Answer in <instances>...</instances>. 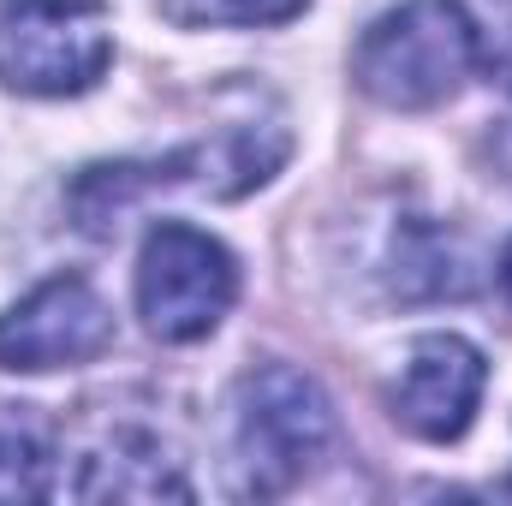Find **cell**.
Masks as SVG:
<instances>
[{
	"label": "cell",
	"instance_id": "6da1fadb",
	"mask_svg": "<svg viewBox=\"0 0 512 506\" xmlns=\"http://www.w3.org/2000/svg\"><path fill=\"white\" fill-rule=\"evenodd\" d=\"M286 161V131L280 120H239L221 126L215 137L173 149L161 161H108V167H84L72 179V215L84 233H114L120 215L137 209L155 191H203V197H245L256 191L274 167Z\"/></svg>",
	"mask_w": 512,
	"mask_h": 506
},
{
	"label": "cell",
	"instance_id": "7a4b0ae2",
	"mask_svg": "<svg viewBox=\"0 0 512 506\" xmlns=\"http://www.w3.org/2000/svg\"><path fill=\"white\" fill-rule=\"evenodd\" d=\"M334 405L316 381L292 364H256L239 376L227 405V477L233 495L274 501L328 453Z\"/></svg>",
	"mask_w": 512,
	"mask_h": 506
},
{
	"label": "cell",
	"instance_id": "3957f363",
	"mask_svg": "<svg viewBox=\"0 0 512 506\" xmlns=\"http://www.w3.org/2000/svg\"><path fill=\"white\" fill-rule=\"evenodd\" d=\"M477 66H483V30L459 0H405L382 12L352 48L358 90L399 114L441 108Z\"/></svg>",
	"mask_w": 512,
	"mask_h": 506
},
{
	"label": "cell",
	"instance_id": "277c9868",
	"mask_svg": "<svg viewBox=\"0 0 512 506\" xmlns=\"http://www.w3.org/2000/svg\"><path fill=\"white\" fill-rule=\"evenodd\" d=\"M114 60L108 0H0V84L84 96Z\"/></svg>",
	"mask_w": 512,
	"mask_h": 506
},
{
	"label": "cell",
	"instance_id": "5b68a950",
	"mask_svg": "<svg viewBox=\"0 0 512 506\" xmlns=\"http://www.w3.org/2000/svg\"><path fill=\"white\" fill-rule=\"evenodd\" d=\"M239 298V262L221 239L185 227V221H161L143 256H137V310L143 328L167 346H191L203 334L221 328V316Z\"/></svg>",
	"mask_w": 512,
	"mask_h": 506
},
{
	"label": "cell",
	"instance_id": "8992f818",
	"mask_svg": "<svg viewBox=\"0 0 512 506\" xmlns=\"http://www.w3.org/2000/svg\"><path fill=\"white\" fill-rule=\"evenodd\" d=\"M114 346V310L84 274H54L0 316V370L90 364Z\"/></svg>",
	"mask_w": 512,
	"mask_h": 506
},
{
	"label": "cell",
	"instance_id": "52a82bcc",
	"mask_svg": "<svg viewBox=\"0 0 512 506\" xmlns=\"http://www.w3.org/2000/svg\"><path fill=\"white\" fill-rule=\"evenodd\" d=\"M483 387H489V364L471 340L423 334L393 381V417L417 441H459L483 405Z\"/></svg>",
	"mask_w": 512,
	"mask_h": 506
},
{
	"label": "cell",
	"instance_id": "ba28073f",
	"mask_svg": "<svg viewBox=\"0 0 512 506\" xmlns=\"http://www.w3.org/2000/svg\"><path fill=\"white\" fill-rule=\"evenodd\" d=\"M84 501H185L191 483L179 471V453L161 441L143 417H108L84 447V477L72 483Z\"/></svg>",
	"mask_w": 512,
	"mask_h": 506
},
{
	"label": "cell",
	"instance_id": "9c48e42d",
	"mask_svg": "<svg viewBox=\"0 0 512 506\" xmlns=\"http://www.w3.org/2000/svg\"><path fill=\"white\" fill-rule=\"evenodd\" d=\"M54 495V447L30 423H0V501Z\"/></svg>",
	"mask_w": 512,
	"mask_h": 506
},
{
	"label": "cell",
	"instance_id": "30bf717a",
	"mask_svg": "<svg viewBox=\"0 0 512 506\" xmlns=\"http://www.w3.org/2000/svg\"><path fill=\"white\" fill-rule=\"evenodd\" d=\"M310 0H161V12L185 30H221V24H286Z\"/></svg>",
	"mask_w": 512,
	"mask_h": 506
},
{
	"label": "cell",
	"instance_id": "8fae6325",
	"mask_svg": "<svg viewBox=\"0 0 512 506\" xmlns=\"http://www.w3.org/2000/svg\"><path fill=\"white\" fill-rule=\"evenodd\" d=\"M501 286H507V298H512V245H507V256H501Z\"/></svg>",
	"mask_w": 512,
	"mask_h": 506
}]
</instances>
